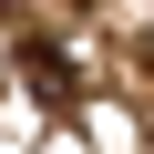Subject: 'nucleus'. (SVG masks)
<instances>
[{
  "label": "nucleus",
  "instance_id": "obj_1",
  "mask_svg": "<svg viewBox=\"0 0 154 154\" xmlns=\"http://www.w3.org/2000/svg\"><path fill=\"white\" fill-rule=\"evenodd\" d=\"M21 72H31V93H72V62H62L51 41H31V51H21Z\"/></svg>",
  "mask_w": 154,
  "mask_h": 154
},
{
  "label": "nucleus",
  "instance_id": "obj_2",
  "mask_svg": "<svg viewBox=\"0 0 154 154\" xmlns=\"http://www.w3.org/2000/svg\"><path fill=\"white\" fill-rule=\"evenodd\" d=\"M144 72H154V41H144Z\"/></svg>",
  "mask_w": 154,
  "mask_h": 154
}]
</instances>
